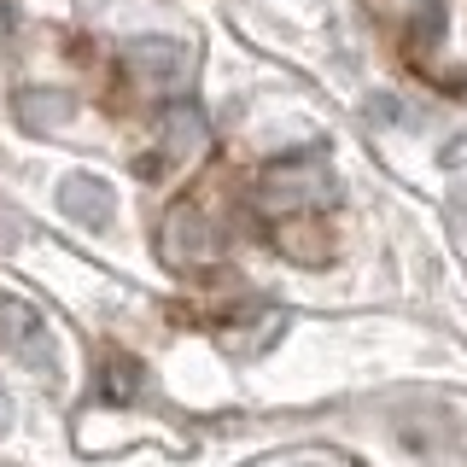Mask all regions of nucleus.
<instances>
[{
	"label": "nucleus",
	"mask_w": 467,
	"mask_h": 467,
	"mask_svg": "<svg viewBox=\"0 0 467 467\" xmlns=\"http://www.w3.org/2000/svg\"><path fill=\"white\" fill-rule=\"evenodd\" d=\"M123 70L140 94H182L193 82V47L170 36H140L123 47Z\"/></svg>",
	"instance_id": "1"
},
{
	"label": "nucleus",
	"mask_w": 467,
	"mask_h": 467,
	"mask_svg": "<svg viewBox=\"0 0 467 467\" xmlns=\"http://www.w3.org/2000/svg\"><path fill=\"white\" fill-rule=\"evenodd\" d=\"M0 350H6L12 362H24V368H36V374H58L53 333L29 304H0Z\"/></svg>",
	"instance_id": "2"
},
{
	"label": "nucleus",
	"mask_w": 467,
	"mask_h": 467,
	"mask_svg": "<svg viewBox=\"0 0 467 467\" xmlns=\"http://www.w3.org/2000/svg\"><path fill=\"white\" fill-rule=\"evenodd\" d=\"M58 211L82 228H106L117 216V193L99 175H65V182H58Z\"/></svg>",
	"instance_id": "3"
},
{
	"label": "nucleus",
	"mask_w": 467,
	"mask_h": 467,
	"mask_svg": "<svg viewBox=\"0 0 467 467\" xmlns=\"http://www.w3.org/2000/svg\"><path fill=\"white\" fill-rule=\"evenodd\" d=\"M18 117H24L29 129H58V123H70V117H77V99H70V94H53V88H36V94L18 99Z\"/></svg>",
	"instance_id": "4"
},
{
	"label": "nucleus",
	"mask_w": 467,
	"mask_h": 467,
	"mask_svg": "<svg viewBox=\"0 0 467 467\" xmlns=\"http://www.w3.org/2000/svg\"><path fill=\"white\" fill-rule=\"evenodd\" d=\"M199 140H204L199 111H193V106H175L170 123H164V152H170V158H187V152H199Z\"/></svg>",
	"instance_id": "5"
},
{
	"label": "nucleus",
	"mask_w": 467,
	"mask_h": 467,
	"mask_svg": "<svg viewBox=\"0 0 467 467\" xmlns=\"http://www.w3.org/2000/svg\"><path fill=\"white\" fill-rule=\"evenodd\" d=\"M6 420H12V403H6V391H0V432H6Z\"/></svg>",
	"instance_id": "6"
}]
</instances>
